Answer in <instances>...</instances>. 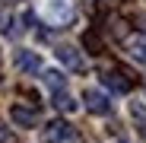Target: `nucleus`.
Here are the masks:
<instances>
[{"mask_svg": "<svg viewBox=\"0 0 146 143\" xmlns=\"http://www.w3.org/2000/svg\"><path fill=\"white\" fill-rule=\"evenodd\" d=\"M44 143H83V134L73 127V124H67V121H51L44 127Z\"/></svg>", "mask_w": 146, "mask_h": 143, "instance_id": "nucleus-1", "label": "nucleus"}, {"mask_svg": "<svg viewBox=\"0 0 146 143\" xmlns=\"http://www.w3.org/2000/svg\"><path fill=\"white\" fill-rule=\"evenodd\" d=\"M83 102H86V108L92 114H108L111 111V99H108L102 89H86L83 92Z\"/></svg>", "mask_w": 146, "mask_h": 143, "instance_id": "nucleus-2", "label": "nucleus"}, {"mask_svg": "<svg viewBox=\"0 0 146 143\" xmlns=\"http://www.w3.org/2000/svg\"><path fill=\"white\" fill-rule=\"evenodd\" d=\"M54 54H57V61H60L64 67L76 70V73H83V70H86V61H83V54L76 51V48H70V45H60Z\"/></svg>", "mask_w": 146, "mask_h": 143, "instance_id": "nucleus-3", "label": "nucleus"}, {"mask_svg": "<svg viewBox=\"0 0 146 143\" xmlns=\"http://www.w3.org/2000/svg\"><path fill=\"white\" fill-rule=\"evenodd\" d=\"M10 118H13V124H19V127H35V124H38V108L13 105V108H10Z\"/></svg>", "mask_w": 146, "mask_h": 143, "instance_id": "nucleus-4", "label": "nucleus"}, {"mask_svg": "<svg viewBox=\"0 0 146 143\" xmlns=\"http://www.w3.org/2000/svg\"><path fill=\"white\" fill-rule=\"evenodd\" d=\"M102 83H105L108 89H114V92H130V89H133V80H127L121 70H105V73H102Z\"/></svg>", "mask_w": 146, "mask_h": 143, "instance_id": "nucleus-5", "label": "nucleus"}, {"mask_svg": "<svg viewBox=\"0 0 146 143\" xmlns=\"http://www.w3.org/2000/svg\"><path fill=\"white\" fill-rule=\"evenodd\" d=\"M124 48H127V54H130L137 64H146V35H130V38L124 41Z\"/></svg>", "mask_w": 146, "mask_h": 143, "instance_id": "nucleus-6", "label": "nucleus"}, {"mask_svg": "<svg viewBox=\"0 0 146 143\" xmlns=\"http://www.w3.org/2000/svg\"><path fill=\"white\" fill-rule=\"evenodd\" d=\"M16 67L26 73H35V70H41V57L35 51H16Z\"/></svg>", "mask_w": 146, "mask_h": 143, "instance_id": "nucleus-7", "label": "nucleus"}, {"mask_svg": "<svg viewBox=\"0 0 146 143\" xmlns=\"http://www.w3.org/2000/svg\"><path fill=\"white\" fill-rule=\"evenodd\" d=\"M83 48H86L89 54H102V51H105V48H102V38H99L95 29H86V32H83Z\"/></svg>", "mask_w": 146, "mask_h": 143, "instance_id": "nucleus-8", "label": "nucleus"}, {"mask_svg": "<svg viewBox=\"0 0 146 143\" xmlns=\"http://www.w3.org/2000/svg\"><path fill=\"white\" fill-rule=\"evenodd\" d=\"M130 118H133L137 130L146 137V105H143V102H130Z\"/></svg>", "mask_w": 146, "mask_h": 143, "instance_id": "nucleus-9", "label": "nucleus"}, {"mask_svg": "<svg viewBox=\"0 0 146 143\" xmlns=\"http://www.w3.org/2000/svg\"><path fill=\"white\" fill-rule=\"evenodd\" d=\"M44 83L54 92H64V73H57V70H44Z\"/></svg>", "mask_w": 146, "mask_h": 143, "instance_id": "nucleus-10", "label": "nucleus"}, {"mask_svg": "<svg viewBox=\"0 0 146 143\" xmlns=\"http://www.w3.org/2000/svg\"><path fill=\"white\" fill-rule=\"evenodd\" d=\"M54 108H57V111H76V102H73L67 92H57V95H54Z\"/></svg>", "mask_w": 146, "mask_h": 143, "instance_id": "nucleus-11", "label": "nucleus"}, {"mask_svg": "<svg viewBox=\"0 0 146 143\" xmlns=\"http://www.w3.org/2000/svg\"><path fill=\"white\" fill-rule=\"evenodd\" d=\"M0 143H16V134H10L3 124H0Z\"/></svg>", "mask_w": 146, "mask_h": 143, "instance_id": "nucleus-12", "label": "nucleus"}, {"mask_svg": "<svg viewBox=\"0 0 146 143\" xmlns=\"http://www.w3.org/2000/svg\"><path fill=\"white\" fill-rule=\"evenodd\" d=\"M10 22H13V19H10L7 13H0V32H7V35H10V32H13V29H10Z\"/></svg>", "mask_w": 146, "mask_h": 143, "instance_id": "nucleus-13", "label": "nucleus"}, {"mask_svg": "<svg viewBox=\"0 0 146 143\" xmlns=\"http://www.w3.org/2000/svg\"><path fill=\"white\" fill-rule=\"evenodd\" d=\"M137 22H140V29H146V13H140V16H137Z\"/></svg>", "mask_w": 146, "mask_h": 143, "instance_id": "nucleus-14", "label": "nucleus"}, {"mask_svg": "<svg viewBox=\"0 0 146 143\" xmlns=\"http://www.w3.org/2000/svg\"><path fill=\"white\" fill-rule=\"evenodd\" d=\"M3 3H16V0H3Z\"/></svg>", "mask_w": 146, "mask_h": 143, "instance_id": "nucleus-15", "label": "nucleus"}, {"mask_svg": "<svg viewBox=\"0 0 146 143\" xmlns=\"http://www.w3.org/2000/svg\"><path fill=\"white\" fill-rule=\"evenodd\" d=\"M117 143H124V140H117Z\"/></svg>", "mask_w": 146, "mask_h": 143, "instance_id": "nucleus-16", "label": "nucleus"}]
</instances>
